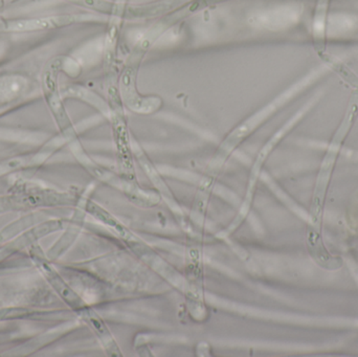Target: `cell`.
<instances>
[{
  "instance_id": "obj_1",
  "label": "cell",
  "mask_w": 358,
  "mask_h": 357,
  "mask_svg": "<svg viewBox=\"0 0 358 357\" xmlns=\"http://www.w3.org/2000/svg\"><path fill=\"white\" fill-rule=\"evenodd\" d=\"M33 260L41 274L43 275L44 278L52 285V289L59 293V296L71 307H78L80 305L79 298L67 286L66 283L63 281L60 275L54 270V268L40 256H34Z\"/></svg>"
},
{
  "instance_id": "obj_2",
  "label": "cell",
  "mask_w": 358,
  "mask_h": 357,
  "mask_svg": "<svg viewBox=\"0 0 358 357\" xmlns=\"http://www.w3.org/2000/svg\"><path fill=\"white\" fill-rule=\"evenodd\" d=\"M25 88L27 81L22 77H0V104L18 98L23 94Z\"/></svg>"
},
{
  "instance_id": "obj_3",
  "label": "cell",
  "mask_w": 358,
  "mask_h": 357,
  "mask_svg": "<svg viewBox=\"0 0 358 357\" xmlns=\"http://www.w3.org/2000/svg\"><path fill=\"white\" fill-rule=\"evenodd\" d=\"M15 210L14 203H13L12 196L0 197V214Z\"/></svg>"
}]
</instances>
